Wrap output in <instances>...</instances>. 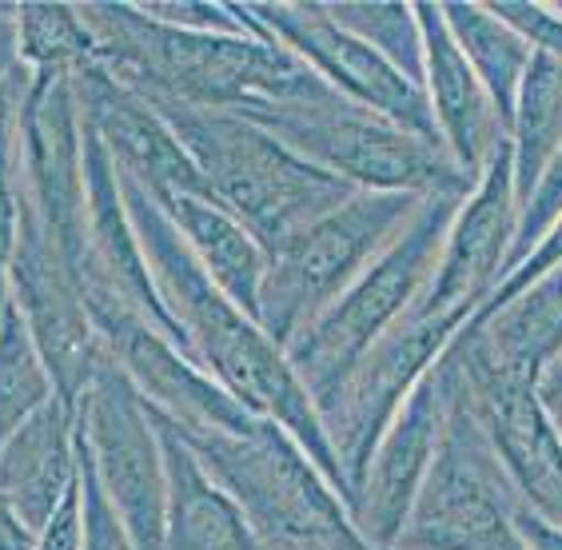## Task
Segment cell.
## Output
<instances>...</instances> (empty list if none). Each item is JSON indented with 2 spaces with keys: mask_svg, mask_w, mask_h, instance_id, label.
Listing matches in <instances>:
<instances>
[{
  "mask_svg": "<svg viewBox=\"0 0 562 550\" xmlns=\"http://www.w3.org/2000/svg\"><path fill=\"white\" fill-rule=\"evenodd\" d=\"M120 192L128 204L132 227L140 236L156 292H160L164 307L184 335L192 359L232 400L244 403L256 419H268L292 435L300 442V451L324 471L327 483L336 486L339 498L351 510V491H347V479L339 471V459L327 442L315 400L300 383L295 367L288 363V351L244 307H236L216 283L207 280V271L195 263L184 236L176 232V224L164 216V207L144 192L140 183L120 172Z\"/></svg>",
  "mask_w": 562,
  "mask_h": 550,
  "instance_id": "6da1fadb",
  "label": "cell"
},
{
  "mask_svg": "<svg viewBox=\"0 0 562 550\" xmlns=\"http://www.w3.org/2000/svg\"><path fill=\"white\" fill-rule=\"evenodd\" d=\"M100 68L144 100L256 112L331 92L271 36L184 33L151 21L140 4H76Z\"/></svg>",
  "mask_w": 562,
  "mask_h": 550,
  "instance_id": "7a4b0ae2",
  "label": "cell"
},
{
  "mask_svg": "<svg viewBox=\"0 0 562 550\" xmlns=\"http://www.w3.org/2000/svg\"><path fill=\"white\" fill-rule=\"evenodd\" d=\"M148 104L180 136L207 195L227 207L268 251L283 248L295 232L327 216L356 192L351 183L303 160L280 136L239 112L192 109L176 100Z\"/></svg>",
  "mask_w": 562,
  "mask_h": 550,
  "instance_id": "3957f363",
  "label": "cell"
},
{
  "mask_svg": "<svg viewBox=\"0 0 562 550\" xmlns=\"http://www.w3.org/2000/svg\"><path fill=\"white\" fill-rule=\"evenodd\" d=\"M204 471L244 510L263 550H375L292 435L260 419L248 435H188Z\"/></svg>",
  "mask_w": 562,
  "mask_h": 550,
  "instance_id": "277c9868",
  "label": "cell"
},
{
  "mask_svg": "<svg viewBox=\"0 0 562 550\" xmlns=\"http://www.w3.org/2000/svg\"><path fill=\"white\" fill-rule=\"evenodd\" d=\"M467 195H471L467 188L427 195L407 227L391 239V248L312 327H303L288 344V363L295 367V375L315 403L327 391H336L347 371L419 303L443 251L447 227Z\"/></svg>",
  "mask_w": 562,
  "mask_h": 550,
  "instance_id": "5b68a950",
  "label": "cell"
},
{
  "mask_svg": "<svg viewBox=\"0 0 562 550\" xmlns=\"http://www.w3.org/2000/svg\"><path fill=\"white\" fill-rule=\"evenodd\" d=\"M423 200L427 195L412 192H351L271 251L256 315L263 332L288 351L295 335L312 327L391 248Z\"/></svg>",
  "mask_w": 562,
  "mask_h": 550,
  "instance_id": "8992f818",
  "label": "cell"
},
{
  "mask_svg": "<svg viewBox=\"0 0 562 550\" xmlns=\"http://www.w3.org/2000/svg\"><path fill=\"white\" fill-rule=\"evenodd\" d=\"M256 120L271 136H280L303 160L351 183L356 192H451V188H475L451 164L439 144L419 141L407 128L391 124L387 116L351 104L339 92H324L300 104H276V109L239 112Z\"/></svg>",
  "mask_w": 562,
  "mask_h": 550,
  "instance_id": "52a82bcc",
  "label": "cell"
},
{
  "mask_svg": "<svg viewBox=\"0 0 562 550\" xmlns=\"http://www.w3.org/2000/svg\"><path fill=\"white\" fill-rule=\"evenodd\" d=\"M522 507L487 431L454 400L435 463L391 550H527L515 527Z\"/></svg>",
  "mask_w": 562,
  "mask_h": 550,
  "instance_id": "ba28073f",
  "label": "cell"
},
{
  "mask_svg": "<svg viewBox=\"0 0 562 550\" xmlns=\"http://www.w3.org/2000/svg\"><path fill=\"white\" fill-rule=\"evenodd\" d=\"M463 324L467 319L427 315L412 307L368 356L347 371L336 391H327L324 400L315 403L327 442H331L339 471L347 479V491H351V510L363 495L379 439L387 435L391 419L400 415L415 383L439 363V356L447 351L454 335L463 332Z\"/></svg>",
  "mask_w": 562,
  "mask_h": 550,
  "instance_id": "9c48e42d",
  "label": "cell"
},
{
  "mask_svg": "<svg viewBox=\"0 0 562 550\" xmlns=\"http://www.w3.org/2000/svg\"><path fill=\"white\" fill-rule=\"evenodd\" d=\"M80 431L120 523L140 550H168V471L160 431L128 375L100 359L80 400Z\"/></svg>",
  "mask_w": 562,
  "mask_h": 550,
  "instance_id": "30bf717a",
  "label": "cell"
},
{
  "mask_svg": "<svg viewBox=\"0 0 562 550\" xmlns=\"http://www.w3.org/2000/svg\"><path fill=\"white\" fill-rule=\"evenodd\" d=\"M239 9L263 36L283 44L331 92L347 97L359 109L387 116L391 124L407 128L419 141L439 144L427 92L412 85L403 72H395L371 44H363L356 33H347L344 24L327 12V4H319V0H307V4L276 0V4H239Z\"/></svg>",
  "mask_w": 562,
  "mask_h": 550,
  "instance_id": "8fae6325",
  "label": "cell"
},
{
  "mask_svg": "<svg viewBox=\"0 0 562 550\" xmlns=\"http://www.w3.org/2000/svg\"><path fill=\"white\" fill-rule=\"evenodd\" d=\"M9 300L29 324L36 351L53 375L56 400L80 407L88 383L104 359V347H100V335L88 315L80 276L72 271L65 251L44 236V227L24 212V204L9 271Z\"/></svg>",
  "mask_w": 562,
  "mask_h": 550,
  "instance_id": "7c38bea8",
  "label": "cell"
},
{
  "mask_svg": "<svg viewBox=\"0 0 562 550\" xmlns=\"http://www.w3.org/2000/svg\"><path fill=\"white\" fill-rule=\"evenodd\" d=\"M104 356L128 375L140 400L188 435H248L256 415L232 400L204 367L188 359L180 347L148 327L136 312L112 300H85Z\"/></svg>",
  "mask_w": 562,
  "mask_h": 550,
  "instance_id": "4fadbf2b",
  "label": "cell"
},
{
  "mask_svg": "<svg viewBox=\"0 0 562 550\" xmlns=\"http://www.w3.org/2000/svg\"><path fill=\"white\" fill-rule=\"evenodd\" d=\"M21 204L65 251L72 271L85 268V116L72 80H33L21 120Z\"/></svg>",
  "mask_w": 562,
  "mask_h": 550,
  "instance_id": "5bb4252c",
  "label": "cell"
},
{
  "mask_svg": "<svg viewBox=\"0 0 562 550\" xmlns=\"http://www.w3.org/2000/svg\"><path fill=\"white\" fill-rule=\"evenodd\" d=\"M515 224H519V204H515V164L507 141L487 164V172L479 176L463 207L454 212L435 276L423 288L415 312L471 319L479 307H487L498 283L507 280Z\"/></svg>",
  "mask_w": 562,
  "mask_h": 550,
  "instance_id": "9a60e30c",
  "label": "cell"
},
{
  "mask_svg": "<svg viewBox=\"0 0 562 550\" xmlns=\"http://www.w3.org/2000/svg\"><path fill=\"white\" fill-rule=\"evenodd\" d=\"M85 188H88V212H85V268H80V292L85 300H112L120 307L136 312L148 327L168 335L188 359L184 335L176 319L164 307L151 268L144 259L140 236L132 227L128 204L120 192V172L112 164L109 148L100 136L85 124Z\"/></svg>",
  "mask_w": 562,
  "mask_h": 550,
  "instance_id": "2e32d148",
  "label": "cell"
},
{
  "mask_svg": "<svg viewBox=\"0 0 562 550\" xmlns=\"http://www.w3.org/2000/svg\"><path fill=\"white\" fill-rule=\"evenodd\" d=\"M454 388L443 359L415 383L400 415L391 419L387 435L379 439L375 459L368 467V483L359 495L351 523L375 550H391L400 542L407 515L415 507L423 479L431 471L435 451L443 442L447 415H451Z\"/></svg>",
  "mask_w": 562,
  "mask_h": 550,
  "instance_id": "e0dca14e",
  "label": "cell"
},
{
  "mask_svg": "<svg viewBox=\"0 0 562 550\" xmlns=\"http://www.w3.org/2000/svg\"><path fill=\"white\" fill-rule=\"evenodd\" d=\"M76 100H80V116L109 148L112 164L120 172L132 176L151 200H168V195H207L204 180L195 172L192 156L180 144L164 116L151 109L140 92L120 85L116 76L104 68L88 65L72 80Z\"/></svg>",
  "mask_w": 562,
  "mask_h": 550,
  "instance_id": "ac0fdd59",
  "label": "cell"
},
{
  "mask_svg": "<svg viewBox=\"0 0 562 550\" xmlns=\"http://www.w3.org/2000/svg\"><path fill=\"white\" fill-rule=\"evenodd\" d=\"M415 9H419L423 24V53H427L423 92L431 104L439 144L454 168L471 183H479V176L495 160V151L507 144V128H503L495 100L487 97L475 68L467 65V56L451 41L443 9L439 4H415Z\"/></svg>",
  "mask_w": 562,
  "mask_h": 550,
  "instance_id": "d6986e66",
  "label": "cell"
},
{
  "mask_svg": "<svg viewBox=\"0 0 562 550\" xmlns=\"http://www.w3.org/2000/svg\"><path fill=\"white\" fill-rule=\"evenodd\" d=\"M76 423L80 407L53 400L0 447V498L29 527V535H41L48 527V518L80 475Z\"/></svg>",
  "mask_w": 562,
  "mask_h": 550,
  "instance_id": "ffe728a7",
  "label": "cell"
},
{
  "mask_svg": "<svg viewBox=\"0 0 562 550\" xmlns=\"http://www.w3.org/2000/svg\"><path fill=\"white\" fill-rule=\"evenodd\" d=\"M463 347L495 375L530 383L562 351V263L527 292L483 307L459 332Z\"/></svg>",
  "mask_w": 562,
  "mask_h": 550,
  "instance_id": "44dd1931",
  "label": "cell"
},
{
  "mask_svg": "<svg viewBox=\"0 0 562 550\" xmlns=\"http://www.w3.org/2000/svg\"><path fill=\"white\" fill-rule=\"evenodd\" d=\"M151 411V407H148ZM168 471V550H263L244 510L207 475L172 419L151 411Z\"/></svg>",
  "mask_w": 562,
  "mask_h": 550,
  "instance_id": "7402d4cb",
  "label": "cell"
},
{
  "mask_svg": "<svg viewBox=\"0 0 562 550\" xmlns=\"http://www.w3.org/2000/svg\"><path fill=\"white\" fill-rule=\"evenodd\" d=\"M156 204L176 224V232L184 236L195 263L207 271V280L256 319L271 251L227 207H220L212 195H168V200H156Z\"/></svg>",
  "mask_w": 562,
  "mask_h": 550,
  "instance_id": "603a6c76",
  "label": "cell"
},
{
  "mask_svg": "<svg viewBox=\"0 0 562 550\" xmlns=\"http://www.w3.org/2000/svg\"><path fill=\"white\" fill-rule=\"evenodd\" d=\"M443 21L451 29V41L467 56V65L475 68L487 97L495 100L498 120L510 136V120L519 104V88L530 72L535 48L498 16L491 4H439Z\"/></svg>",
  "mask_w": 562,
  "mask_h": 550,
  "instance_id": "cb8c5ba5",
  "label": "cell"
},
{
  "mask_svg": "<svg viewBox=\"0 0 562 550\" xmlns=\"http://www.w3.org/2000/svg\"><path fill=\"white\" fill-rule=\"evenodd\" d=\"M510 164H515V204H527L542 168L562 148V65L535 53L530 72L519 88L510 120Z\"/></svg>",
  "mask_w": 562,
  "mask_h": 550,
  "instance_id": "d4e9b609",
  "label": "cell"
},
{
  "mask_svg": "<svg viewBox=\"0 0 562 550\" xmlns=\"http://www.w3.org/2000/svg\"><path fill=\"white\" fill-rule=\"evenodd\" d=\"M16 56L33 80H76L97 65L76 4H16Z\"/></svg>",
  "mask_w": 562,
  "mask_h": 550,
  "instance_id": "484cf974",
  "label": "cell"
},
{
  "mask_svg": "<svg viewBox=\"0 0 562 550\" xmlns=\"http://www.w3.org/2000/svg\"><path fill=\"white\" fill-rule=\"evenodd\" d=\"M53 400V375L36 351L24 315L9 300V307L0 315V447Z\"/></svg>",
  "mask_w": 562,
  "mask_h": 550,
  "instance_id": "4316f807",
  "label": "cell"
},
{
  "mask_svg": "<svg viewBox=\"0 0 562 550\" xmlns=\"http://www.w3.org/2000/svg\"><path fill=\"white\" fill-rule=\"evenodd\" d=\"M327 12L356 33L363 44H371L395 72H403L412 85L423 88L427 76V53H423V24L415 4H391V0H339L327 4Z\"/></svg>",
  "mask_w": 562,
  "mask_h": 550,
  "instance_id": "83f0119b",
  "label": "cell"
},
{
  "mask_svg": "<svg viewBox=\"0 0 562 550\" xmlns=\"http://www.w3.org/2000/svg\"><path fill=\"white\" fill-rule=\"evenodd\" d=\"M562 220V148L551 156V164L542 168L535 192L527 195V204L519 207V224H515V244H510L507 276L522 268L530 259V251L539 248L547 232ZM503 288V283H498Z\"/></svg>",
  "mask_w": 562,
  "mask_h": 550,
  "instance_id": "f1b7e54d",
  "label": "cell"
},
{
  "mask_svg": "<svg viewBox=\"0 0 562 550\" xmlns=\"http://www.w3.org/2000/svg\"><path fill=\"white\" fill-rule=\"evenodd\" d=\"M76 467H80V507H85V547L80 550H140L132 542L128 527L120 523L112 498L104 495V486H100L80 423H76Z\"/></svg>",
  "mask_w": 562,
  "mask_h": 550,
  "instance_id": "f546056e",
  "label": "cell"
},
{
  "mask_svg": "<svg viewBox=\"0 0 562 550\" xmlns=\"http://www.w3.org/2000/svg\"><path fill=\"white\" fill-rule=\"evenodd\" d=\"M140 12H148L151 21L168 24V29H184V33L263 36L239 4H220V0H140Z\"/></svg>",
  "mask_w": 562,
  "mask_h": 550,
  "instance_id": "4dcf8cb0",
  "label": "cell"
},
{
  "mask_svg": "<svg viewBox=\"0 0 562 550\" xmlns=\"http://www.w3.org/2000/svg\"><path fill=\"white\" fill-rule=\"evenodd\" d=\"M80 547H85V507H80V475H76L72 491L56 507V515L48 518V527L36 535L33 550H80Z\"/></svg>",
  "mask_w": 562,
  "mask_h": 550,
  "instance_id": "1f68e13d",
  "label": "cell"
},
{
  "mask_svg": "<svg viewBox=\"0 0 562 550\" xmlns=\"http://www.w3.org/2000/svg\"><path fill=\"white\" fill-rule=\"evenodd\" d=\"M535 400H539L542 415L551 423V431L559 435V442H562V351L542 367L539 379H535Z\"/></svg>",
  "mask_w": 562,
  "mask_h": 550,
  "instance_id": "d6a6232c",
  "label": "cell"
},
{
  "mask_svg": "<svg viewBox=\"0 0 562 550\" xmlns=\"http://www.w3.org/2000/svg\"><path fill=\"white\" fill-rule=\"evenodd\" d=\"M515 527H519L527 550H562V527H554V523L539 518L535 510L522 507L519 515H515Z\"/></svg>",
  "mask_w": 562,
  "mask_h": 550,
  "instance_id": "836d02e7",
  "label": "cell"
},
{
  "mask_svg": "<svg viewBox=\"0 0 562 550\" xmlns=\"http://www.w3.org/2000/svg\"><path fill=\"white\" fill-rule=\"evenodd\" d=\"M21 65L16 56V4H0V85Z\"/></svg>",
  "mask_w": 562,
  "mask_h": 550,
  "instance_id": "e575fe53",
  "label": "cell"
},
{
  "mask_svg": "<svg viewBox=\"0 0 562 550\" xmlns=\"http://www.w3.org/2000/svg\"><path fill=\"white\" fill-rule=\"evenodd\" d=\"M554 9H559V12H562V4H554Z\"/></svg>",
  "mask_w": 562,
  "mask_h": 550,
  "instance_id": "d590c367",
  "label": "cell"
}]
</instances>
